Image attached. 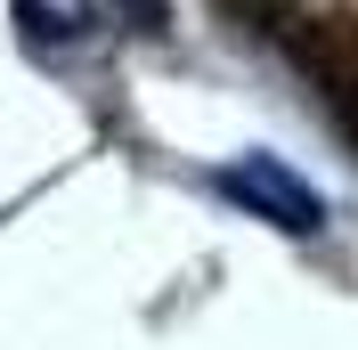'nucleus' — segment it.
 <instances>
[{"label": "nucleus", "instance_id": "nucleus-1", "mask_svg": "<svg viewBox=\"0 0 358 350\" xmlns=\"http://www.w3.org/2000/svg\"><path fill=\"white\" fill-rule=\"evenodd\" d=\"M285 49L358 155V17H285Z\"/></svg>", "mask_w": 358, "mask_h": 350}, {"label": "nucleus", "instance_id": "nucleus-3", "mask_svg": "<svg viewBox=\"0 0 358 350\" xmlns=\"http://www.w3.org/2000/svg\"><path fill=\"white\" fill-rule=\"evenodd\" d=\"M114 17L138 24V33H163V0H114Z\"/></svg>", "mask_w": 358, "mask_h": 350}, {"label": "nucleus", "instance_id": "nucleus-2", "mask_svg": "<svg viewBox=\"0 0 358 350\" xmlns=\"http://www.w3.org/2000/svg\"><path fill=\"white\" fill-rule=\"evenodd\" d=\"M220 188H228V196H245L261 220L293 228V237H317V228H326V204H317V188H301V179L277 163V155H245V163H228Z\"/></svg>", "mask_w": 358, "mask_h": 350}]
</instances>
